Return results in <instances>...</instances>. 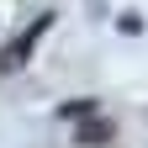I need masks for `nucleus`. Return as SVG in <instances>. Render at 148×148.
Here are the masks:
<instances>
[{"label":"nucleus","mask_w":148,"mask_h":148,"mask_svg":"<svg viewBox=\"0 0 148 148\" xmlns=\"http://www.w3.org/2000/svg\"><path fill=\"white\" fill-rule=\"evenodd\" d=\"M48 21H53V16H37V21L21 32V37H16V42L5 48V58H0V64H5V69H16V64H27V53H32V42H37V37H42L48 32Z\"/></svg>","instance_id":"nucleus-1"},{"label":"nucleus","mask_w":148,"mask_h":148,"mask_svg":"<svg viewBox=\"0 0 148 148\" xmlns=\"http://www.w3.org/2000/svg\"><path fill=\"white\" fill-rule=\"evenodd\" d=\"M106 138H111V127H106V122H90L85 132H79V143H106Z\"/></svg>","instance_id":"nucleus-2"}]
</instances>
